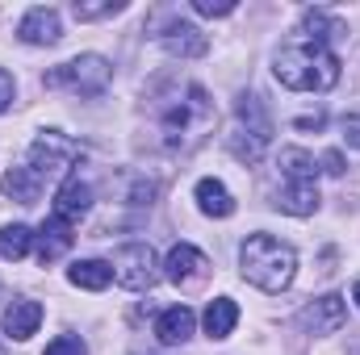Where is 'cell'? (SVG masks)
I'll use <instances>...</instances> for the list:
<instances>
[{
	"label": "cell",
	"mask_w": 360,
	"mask_h": 355,
	"mask_svg": "<svg viewBox=\"0 0 360 355\" xmlns=\"http://www.w3.org/2000/svg\"><path fill=\"white\" fill-rule=\"evenodd\" d=\"M272 72L285 88L293 92H327L340 84V59L331 46L323 42H310V38H289L276 59H272Z\"/></svg>",
	"instance_id": "obj_1"
},
{
	"label": "cell",
	"mask_w": 360,
	"mask_h": 355,
	"mask_svg": "<svg viewBox=\"0 0 360 355\" xmlns=\"http://www.w3.org/2000/svg\"><path fill=\"white\" fill-rule=\"evenodd\" d=\"M214 126V100L201 84H180L160 105V134L168 151H193Z\"/></svg>",
	"instance_id": "obj_2"
},
{
	"label": "cell",
	"mask_w": 360,
	"mask_h": 355,
	"mask_svg": "<svg viewBox=\"0 0 360 355\" xmlns=\"http://www.w3.org/2000/svg\"><path fill=\"white\" fill-rule=\"evenodd\" d=\"M239 272L264 293H285L297 276V251L272 234H248L239 247Z\"/></svg>",
	"instance_id": "obj_3"
},
{
	"label": "cell",
	"mask_w": 360,
	"mask_h": 355,
	"mask_svg": "<svg viewBox=\"0 0 360 355\" xmlns=\"http://www.w3.org/2000/svg\"><path fill=\"white\" fill-rule=\"evenodd\" d=\"M113 80V63L101 59V55H80V59H68L59 63L55 72L42 76L46 88H63V92H76V96H101Z\"/></svg>",
	"instance_id": "obj_4"
},
{
	"label": "cell",
	"mask_w": 360,
	"mask_h": 355,
	"mask_svg": "<svg viewBox=\"0 0 360 355\" xmlns=\"http://www.w3.org/2000/svg\"><path fill=\"white\" fill-rule=\"evenodd\" d=\"M109 267H113V280L122 284V288H130V293H147L164 272H160V260H155V251L147 247V243H126V247H117L113 251V260H109Z\"/></svg>",
	"instance_id": "obj_5"
},
{
	"label": "cell",
	"mask_w": 360,
	"mask_h": 355,
	"mask_svg": "<svg viewBox=\"0 0 360 355\" xmlns=\"http://www.w3.org/2000/svg\"><path fill=\"white\" fill-rule=\"evenodd\" d=\"M76 155H80V142L63 138L59 130H42V134L34 138V147H30V172L46 184V180L63 176V172L76 163Z\"/></svg>",
	"instance_id": "obj_6"
},
{
	"label": "cell",
	"mask_w": 360,
	"mask_h": 355,
	"mask_svg": "<svg viewBox=\"0 0 360 355\" xmlns=\"http://www.w3.org/2000/svg\"><path fill=\"white\" fill-rule=\"evenodd\" d=\"M17 38H21L25 46H55V42L63 38V17H59L55 8L38 4V8H30V13L17 21Z\"/></svg>",
	"instance_id": "obj_7"
},
{
	"label": "cell",
	"mask_w": 360,
	"mask_h": 355,
	"mask_svg": "<svg viewBox=\"0 0 360 355\" xmlns=\"http://www.w3.org/2000/svg\"><path fill=\"white\" fill-rule=\"evenodd\" d=\"M344 322H348V305H344L340 293H327V297H319L302 309V326L310 335H335Z\"/></svg>",
	"instance_id": "obj_8"
},
{
	"label": "cell",
	"mask_w": 360,
	"mask_h": 355,
	"mask_svg": "<svg viewBox=\"0 0 360 355\" xmlns=\"http://www.w3.org/2000/svg\"><path fill=\"white\" fill-rule=\"evenodd\" d=\"M38 326H42V305L30 301V297H17V301L0 314V330H4V339H13V343H25L30 335H38Z\"/></svg>",
	"instance_id": "obj_9"
},
{
	"label": "cell",
	"mask_w": 360,
	"mask_h": 355,
	"mask_svg": "<svg viewBox=\"0 0 360 355\" xmlns=\"http://www.w3.org/2000/svg\"><path fill=\"white\" fill-rule=\"evenodd\" d=\"M160 46L172 55V59H201L210 51V38L193 25V21H172L164 34H160Z\"/></svg>",
	"instance_id": "obj_10"
},
{
	"label": "cell",
	"mask_w": 360,
	"mask_h": 355,
	"mask_svg": "<svg viewBox=\"0 0 360 355\" xmlns=\"http://www.w3.org/2000/svg\"><path fill=\"white\" fill-rule=\"evenodd\" d=\"M76 243V234H72V222H63V217H46L38 230H34V247H38V260L42 264H55L68 247Z\"/></svg>",
	"instance_id": "obj_11"
},
{
	"label": "cell",
	"mask_w": 360,
	"mask_h": 355,
	"mask_svg": "<svg viewBox=\"0 0 360 355\" xmlns=\"http://www.w3.org/2000/svg\"><path fill=\"white\" fill-rule=\"evenodd\" d=\"M92 209V188L89 180L80 176H68L63 184H59V192H55V217H63V222H80L84 213Z\"/></svg>",
	"instance_id": "obj_12"
},
{
	"label": "cell",
	"mask_w": 360,
	"mask_h": 355,
	"mask_svg": "<svg viewBox=\"0 0 360 355\" xmlns=\"http://www.w3.org/2000/svg\"><path fill=\"white\" fill-rule=\"evenodd\" d=\"M193 330H197V314H193L188 305H168V309L155 318V339H160L164 347H180V343H188Z\"/></svg>",
	"instance_id": "obj_13"
},
{
	"label": "cell",
	"mask_w": 360,
	"mask_h": 355,
	"mask_svg": "<svg viewBox=\"0 0 360 355\" xmlns=\"http://www.w3.org/2000/svg\"><path fill=\"white\" fill-rule=\"evenodd\" d=\"M205 267H210L205 255H201L193 243H176V247L168 251V260H164V276H168L172 284H197Z\"/></svg>",
	"instance_id": "obj_14"
},
{
	"label": "cell",
	"mask_w": 360,
	"mask_h": 355,
	"mask_svg": "<svg viewBox=\"0 0 360 355\" xmlns=\"http://www.w3.org/2000/svg\"><path fill=\"white\" fill-rule=\"evenodd\" d=\"M193 201H197V209H201L205 217H231V213H235V196H231V188H226L222 180H214V176L197 180Z\"/></svg>",
	"instance_id": "obj_15"
},
{
	"label": "cell",
	"mask_w": 360,
	"mask_h": 355,
	"mask_svg": "<svg viewBox=\"0 0 360 355\" xmlns=\"http://www.w3.org/2000/svg\"><path fill=\"white\" fill-rule=\"evenodd\" d=\"M276 168H281L285 184H314V180H319V163H314V155L302 151V147H285V151L276 155Z\"/></svg>",
	"instance_id": "obj_16"
},
{
	"label": "cell",
	"mask_w": 360,
	"mask_h": 355,
	"mask_svg": "<svg viewBox=\"0 0 360 355\" xmlns=\"http://www.w3.org/2000/svg\"><path fill=\"white\" fill-rule=\"evenodd\" d=\"M235 322H239V305H235L231 297H214V301L205 305V314H201V326H205L210 339H231Z\"/></svg>",
	"instance_id": "obj_17"
},
{
	"label": "cell",
	"mask_w": 360,
	"mask_h": 355,
	"mask_svg": "<svg viewBox=\"0 0 360 355\" xmlns=\"http://www.w3.org/2000/svg\"><path fill=\"white\" fill-rule=\"evenodd\" d=\"M276 209L293 217H310L319 209V184H285L276 192Z\"/></svg>",
	"instance_id": "obj_18"
},
{
	"label": "cell",
	"mask_w": 360,
	"mask_h": 355,
	"mask_svg": "<svg viewBox=\"0 0 360 355\" xmlns=\"http://www.w3.org/2000/svg\"><path fill=\"white\" fill-rule=\"evenodd\" d=\"M0 188H4V196L17 201V205H34V201L42 196V180L34 176L30 168H13V172H4Z\"/></svg>",
	"instance_id": "obj_19"
},
{
	"label": "cell",
	"mask_w": 360,
	"mask_h": 355,
	"mask_svg": "<svg viewBox=\"0 0 360 355\" xmlns=\"http://www.w3.org/2000/svg\"><path fill=\"white\" fill-rule=\"evenodd\" d=\"M68 280H72L76 288L101 293V288H109V280H113V267L105 264V260H80V264L68 267Z\"/></svg>",
	"instance_id": "obj_20"
},
{
	"label": "cell",
	"mask_w": 360,
	"mask_h": 355,
	"mask_svg": "<svg viewBox=\"0 0 360 355\" xmlns=\"http://www.w3.org/2000/svg\"><path fill=\"white\" fill-rule=\"evenodd\" d=\"M235 126H243V130H252V134H260V138H272V121H269V113H264V100H260V96H239V105H235Z\"/></svg>",
	"instance_id": "obj_21"
},
{
	"label": "cell",
	"mask_w": 360,
	"mask_h": 355,
	"mask_svg": "<svg viewBox=\"0 0 360 355\" xmlns=\"http://www.w3.org/2000/svg\"><path fill=\"white\" fill-rule=\"evenodd\" d=\"M226 147H231V155H235L239 163H260V159H264V151H269V138H260V134H252V130L235 126V130L226 134Z\"/></svg>",
	"instance_id": "obj_22"
},
{
	"label": "cell",
	"mask_w": 360,
	"mask_h": 355,
	"mask_svg": "<svg viewBox=\"0 0 360 355\" xmlns=\"http://www.w3.org/2000/svg\"><path fill=\"white\" fill-rule=\"evenodd\" d=\"M34 251V230L13 222V226H0V260H25Z\"/></svg>",
	"instance_id": "obj_23"
},
{
	"label": "cell",
	"mask_w": 360,
	"mask_h": 355,
	"mask_svg": "<svg viewBox=\"0 0 360 355\" xmlns=\"http://www.w3.org/2000/svg\"><path fill=\"white\" fill-rule=\"evenodd\" d=\"M302 38H310V42H323L327 46V38H340L344 34V21H335V17H327L323 8H306V17H302Z\"/></svg>",
	"instance_id": "obj_24"
},
{
	"label": "cell",
	"mask_w": 360,
	"mask_h": 355,
	"mask_svg": "<svg viewBox=\"0 0 360 355\" xmlns=\"http://www.w3.org/2000/svg\"><path fill=\"white\" fill-rule=\"evenodd\" d=\"M122 8H126V0H76L72 4L76 21H101V17H113Z\"/></svg>",
	"instance_id": "obj_25"
},
{
	"label": "cell",
	"mask_w": 360,
	"mask_h": 355,
	"mask_svg": "<svg viewBox=\"0 0 360 355\" xmlns=\"http://www.w3.org/2000/svg\"><path fill=\"white\" fill-rule=\"evenodd\" d=\"M42 355H89V347H84V339H80V335H59V339H55Z\"/></svg>",
	"instance_id": "obj_26"
},
{
	"label": "cell",
	"mask_w": 360,
	"mask_h": 355,
	"mask_svg": "<svg viewBox=\"0 0 360 355\" xmlns=\"http://www.w3.org/2000/svg\"><path fill=\"white\" fill-rule=\"evenodd\" d=\"M193 8L201 17H231L235 13V0H193Z\"/></svg>",
	"instance_id": "obj_27"
},
{
	"label": "cell",
	"mask_w": 360,
	"mask_h": 355,
	"mask_svg": "<svg viewBox=\"0 0 360 355\" xmlns=\"http://www.w3.org/2000/svg\"><path fill=\"white\" fill-rule=\"evenodd\" d=\"M13 96H17V88H13V76H8V72H0V113L13 105Z\"/></svg>",
	"instance_id": "obj_28"
},
{
	"label": "cell",
	"mask_w": 360,
	"mask_h": 355,
	"mask_svg": "<svg viewBox=\"0 0 360 355\" xmlns=\"http://www.w3.org/2000/svg\"><path fill=\"white\" fill-rule=\"evenodd\" d=\"M323 172H327V176H344V155H340V151H327V155H323Z\"/></svg>",
	"instance_id": "obj_29"
},
{
	"label": "cell",
	"mask_w": 360,
	"mask_h": 355,
	"mask_svg": "<svg viewBox=\"0 0 360 355\" xmlns=\"http://www.w3.org/2000/svg\"><path fill=\"white\" fill-rule=\"evenodd\" d=\"M344 142L360 151V117H344Z\"/></svg>",
	"instance_id": "obj_30"
},
{
	"label": "cell",
	"mask_w": 360,
	"mask_h": 355,
	"mask_svg": "<svg viewBox=\"0 0 360 355\" xmlns=\"http://www.w3.org/2000/svg\"><path fill=\"white\" fill-rule=\"evenodd\" d=\"M323 126V113H314V117H297V130H319Z\"/></svg>",
	"instance_id": "obj_31"
},
{
	"label": "cell",
	"mask_w": 360,
	"mask_h": 355,
	"mask_svg": "<svg viewBox=\"0 0 360 355\" xmlns=\"http://www.w3.org/2000/svg\"><path fill=\"white\" fill-rule=\"evenodd\" d=\"M352 301H356V305H360V280H356V284H352Z\"/></svg>",
	"instance_id": "obj_32"
}]
</instances>
